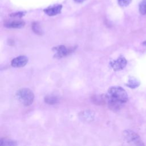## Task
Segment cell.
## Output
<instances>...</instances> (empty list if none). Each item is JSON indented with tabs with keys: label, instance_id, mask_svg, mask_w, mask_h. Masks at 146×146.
Returning a JSON list of instances; mask_svg holds the SVG:
<instances>
[{
	"label": "cell",
	"instance_id": "obj_1",
	"mask_svg": "<svg viewBox=\"0 0 146 146\" xmlns=\"http://www.w3.org/2000/svg\"><path fill=\"white\" fill-rule=\"evenodd\" d=\"M105 96L109 108L115 111L120 110L128 99L126 91L119 86L110 88Z\"/></svg>",
	"mask_w": 146,
	"mask_h": 146
},
{
	"label": "cell",
	"instance_id": "obj_2",
	"mask_svg": "<svg viewBox=\"0 0 146 146\" xmlns=\"http://www.w3.org/2000/svg\"><path fill=\"white\" fill-rule=\"evenodd\" d=\"M16 97L21 104L25 106H28L33 103L34 95L31 90L25 88L20 89L17 92Z\"/></svg>",
	"mask_w": 146,
	"mask_h": 146
},
{
	"label": "cell",
	"instance_id": "obj_3",
	"mask_svg": "<svg viewBox=\"0 0 146 146\" xmlns=\"http://www.w3.org/2000/svg\"><path fill=\"white\" fill-rule=\"evenodd\" d=\"M123 137L125 141L129 144L136 145H143L139 136L131 130H125L123 132Z\"/></svg>",
	"mask_w": 146,
	"mask_h": 146
},
{
	"label": "cell",
	"instance_id": "obj_4",
	"mask_svg": "<svg viewBox=\"0 0 146 146\" xmlns=\"http://www.w3.org/2000/svg\"><path fill=\"white\" fill-rule=\"evenodd\" d=\"M127 65V60L122 56H119L117 59L112 61L110 66L114 71H120L123 70Z\"/></svg>",
	"mask_w": 146,
	"mask_h": 146
},
{
	"label": "cell",
	"instance_id": "obj_5",
	"mask_svg": "<svg viewBox=\"0 0 146 146\" xmlns=\"http://www.w3.org/2000/svg\"><path fill=\"white\" fill-rule=\"evenodd\" d=\"M54 49V51H55L56 52L55 54V56L57 58H60L68 55L72 50V49L68 48L63 45L55 47Z\"/></svg>",
	"mask_w": 146,
	"mask_h": 146
},
{
	"label": "cell",
	"instance_id": "obj_6",
	"mask_svg": "<svg viewBox=\"0 0 146 146\" xmlns=\"http://www.w3.org/2000/svg\"><path fill=\"white\" fill-rule=\"evenodd\" d=\"M28 62V58L26 56L21 55L14 58L11 62V65L13 67H22Z\"/></svg>",
	"mask_w": 146,
	"mask_h": 146
},
{
	"label": "cell",
	"instance_id": "obj_7",
	"mask_svg": "<svg viewBox=\"0 0 146 146\" xmlns=\"http://www.w3.org/2000/svg\"><path fill=\"white\" fill-rule=\"evenodd\" d=\"M62 8V6L61 5H57L47 7L44 10V11L47 15L49 16H54L59 14L61 11Z\"/></svg>",
	"mask_w": 146,
	"mask_h": 146
},
{
	"label": "cell",
	"instance_id": "obj_8",
	"mask_svg": "<svg viewBox=\"0 0 146 146\" xmlns=\"http://www.w3.org/2000/svg\"><path fill=\"white\" fill-rule=\"evenodd\" d=\"M4 26L7 28L19 29L25 26V22L22 21H9L5 23Z\"/></svg>",
	"mask_w": 146,
	"mask_h": 146
},
{
	"label": "cell",
	"instance_id": "obj_9",
	"mask_svg": "<svg viewBox=\"0 0 146 146\" xmlns=\"http://www.w3.org/2000/svg\"><path fill=\"white\" fill-rule=\"evenodd\" d=\"M126 85L131 88H135L140 85V82L136 78L134 77H131L129 78Z\"/></svg>",
	"mask_w": 146,
	"mask_h": 146
},
{
	"label": "cell",
	"instance_id": "obj_10",
	"mask_svg": "<svg viewBox=\"0 0 146 146\" xmlns=\"http://www.w3.org/2000/svg\"><path fill=\"white\" fill-rule=\"evenodd\" d=\"M17 145V143L16 141L6 139H1L0 140V145L1 146H9V145Z\"/></svg>",
	"mask_w": 146,
	"mask_h": 146
},
{
	"label": "cell",
	"instance_id": "obj_11",
	"mask_svg": "<svg viewBox=\"0 0 146 146\" xmlns=\"http://www.w3.org/2000/svg\"><path fill=\"white\" fill-rule=\"evenodd\" d=\"M139 11L141 15L146 14V0H142L139 5Z\"/></svg>",
	"mask_w": 146,
	"mask_h": 146
},
{
	"label": "cell",
	"instance_id": "obj_12",
	"mask_svg": "<svg viewBox=\"0 0 146 146\" xmlns=\"http://www.w3.org/2000/svg\"><path fill=\"white\" fill-rule=\"evenodd\" d=\"M44 101L46 103L49 104H54L58 102V99L55 97V96H46L44 98Z\"/></svg>",
	"mask_w": 146,
	"mask_h": 146
},
{
	"label": "cell",
	"instance_id": "obj_13",
	"mask_svg": "<svg viewBox=\"0 0 146 146\" xmlns=\"http://www.w3.org/2000/svg\"><path fill=\"white\" fill-rule=\"evenodd\" d=\"M32 29L33 30L35 33L36 34L38 35H42V29L39 26V25L37 22H34L32 25Z\"/></svg>",
	"mask_w": 146,
	"mask_h": 146
},
{
	"label": "cell",
	"instance_id": "obj_14",
	"mask_svg": "<svg viewBox=\"0 0 146 146\" xmlns=\"http://www.w3.org/2000/svg\"><path fill=\"white\" fill-rule=\"evenodd\" d=\"M132 0H117L119 5L121 7H126L130 4Z\"/></svg>",
	"mask_w": 146,
	"mask_h": 146
},
{
	"label": "cell",
	"instance_id": "obj_15",
	"mask_svg": "<svg viewBox=\"0 0 146 146\" xmlns=\"http://www.w3.org/2000/svg\"><path fill=\"white\" fill-rule=\"evenodd\" d=\"M25 14V13L23 12H18V13H13L10 15L11 17H21L23 16Z\"/></svg>",
	"mask_w": 146,
	"mask_h": 146
},
{
	"label": "cell",
	"instance_id": "obj_16",
	"mask_svg": "<svg viewBox=\"0 0 146 146\" xmlns=\"http://www.w3.org/2000/svg\"><path fill=\"white\" fill-rule=\"evenodd\" d=\"M76 2H77V3H82V2H83L84 0H74Z\"/></svg>",
	"mask_w": 146,
	"mask_h": 146
},
{
	"label": "cell",
	"instance_id": "obj_17",
	"mask_svg": "<svg viewBox=\"0 0 146 146\" xmlns=\"http://www.w3.org/2000/svg\"><path fill=\"white\" fill-rule=\"evenodd\" d=\"M143 44L145 47H146V40H145V41L143 43Z\"/></svg>",
	"mask_w": 146,
	"mask_h": 146
}]
</instances>
